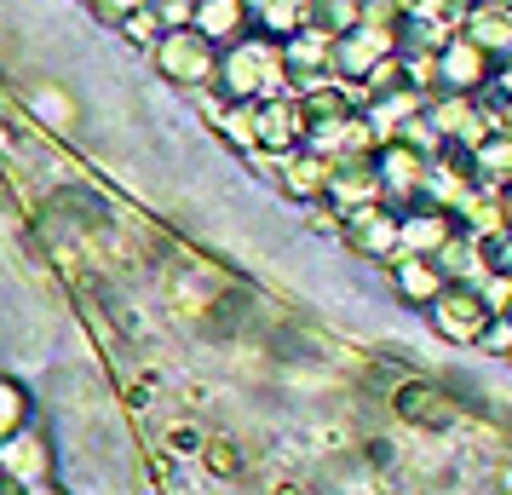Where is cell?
<instances>
[{"mask_svg":"<svg viewBox=\"0 0 512 495\" xmlns=\"http://www.w3.org/2000/svg\"><path fill=\"white\" fill-rule=\"evenodd\" d=\"M397 415L409 426H420V432H449V426L461 421V398H449L443 386H403L397 392Z\"/></svg>","mask_w":512,"mask_h":495,"instance_id":"obj_1","label":"cell"},{"mask_svg":"<svg viewBox=\"0 0 512 495\" xmlns=\"http://www.w3.org/2000/svg\"><path fill=\"white\" fill-rule=\"evenodd\" d=\"M0 472L6 478H18V484H47V449H41V438H6L0 444Z\"/></svg>","mask_w":512,"mask_h":495,"instance_id":"obj_2","label":"cell"},{"mask_svg":"<svg viewBox=\"0 0 512 495\" xmlns=\"http://www.w3.org/2000/svg\"><path fill=\"white\" fill-rule=\"evenodd\" d=\"M438 329L449 334V340H484L489 329V306H478L472 294H449L438 311Z\"/></svg>","mask_w":512,"mask_h":495,"instance_id":"obj_3","label":"cell"},{"mask_svg":"<svg viewBox=\"0 0 512 495\" xmlns=\"http://www.w3.org/2000/svg\"><path fill=\"white\" fill-rule=\"evenodd\" d=\"M196 455H202V467H208L213 478H236V472H242V461H248V455L236 449V438H202V449H196Z\"/></svg>","mask_w":512,"mask_h":495,"instance_id":"obj_4","label":"cell"},{"mask_svg":"<svg viewBox=\"0 0 512 495\" xmlns=\"http://www.w3.org/2000/svg\"><path fill=\"white\" fill-rule=\"evenodd\" d=\"M24 415H29V398L18 380H0V444L12 438V432H24Z\"/></svg>","mask_w":512,"mask_h":495,"instance_id":"obj_5","label":"cell"},{"mask_svg":"<svg viewBox=\"0 0 512 495\" xmlns=\"http://www.w3.org/2000/svg\"><path fill=\"white\" fill-rule=\"evenodd\" d=\"M432 288H438V271H432V265H403V294H409V300L432 294Z\"/></svg>","mask_w":512,"mask_h":495,"instance_id":"obj_6","label":"cell"},{"mask_svg":"<svg viewBox=\"0 0 512 495\" xmlns=\"http://www.w3.org/2000/svg\"><path fill=\"white\" fill-rule=\"evenodd\" d=\"M167 449H173V455H196V449H202V426H167Z\"/></svg>","mask_w":512,"mask_h":495,"instance_id":"obj_7","label":"cell"},{"mask_svg":"<svg viewBox=\"0 0 512 495\" xmlns=\"http://www.w3.org/2000/svg\"><path fill=\"white\" fill-rule=\"evenodd\" d=\"M271 495H305V484H300V478H277V484H271Z\"/></svg>","mask_w":512,"mask_h":495,"instance_id":"obj_8","label":"cell"},{"mask_svg":"<svg viewBox=\"0 0 512 495\" xmlns=\"http://www.w3.org/2000/svg\"><path fill=\"white\" fill-rule=\"evenodd\" d=\"M29 495H64V490H58V484L47 478V484H29Z\"/></svg>","mask_w":512,"mask_h":495,"instance_id":"obj_9","label":"cell"}]
</instances>
